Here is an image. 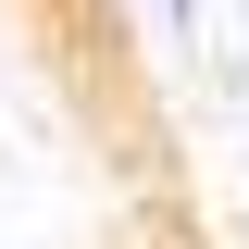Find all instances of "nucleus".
I'll use <instances>...</instances> for the list:
<instances>
[{"mask_svg": "<svg viewBox=\"0 0 249 249\" xmlns=\"http://www.w3.org/2000/svg\"><path fill=\"white\" fill-rule=\"evenodd\" d=\"M175 25H187V0H175Z\"/></svg>", "mask_w": 249, "mask_h": 249, "instance_id": "1", "label": "nucleus"}]
</instances>
